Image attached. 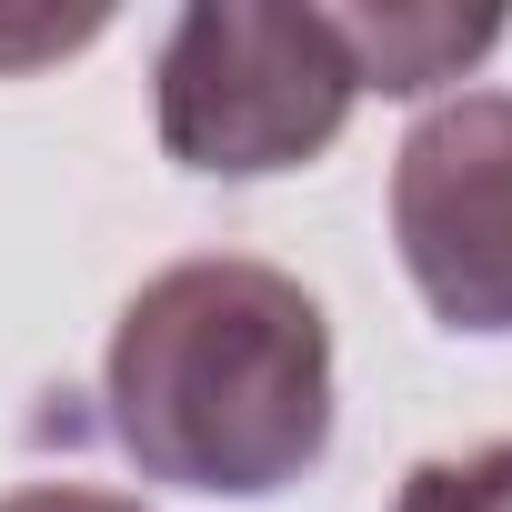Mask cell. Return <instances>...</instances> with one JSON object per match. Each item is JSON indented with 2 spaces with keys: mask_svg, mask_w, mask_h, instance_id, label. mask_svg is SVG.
I'll return each mask as SVG.
<instances>
[{
  "mask_svg": "<svg viewBox=\"0 0 512 512\" xmlns=\"http://www.w3.org/2000/svg\"><path fill=\"white\" fill-rule=\"evenodd\" d=\"M101 412L141 482L272 502L332 452V322L272 262H171L111 322Z\"/></svg>",
  "mask_w": 512,
  "mask_h": 512,
  "instance_id": "obj_1",
  "label": "cell"
},
{
  "mask_svg": "<svg viewBox=\"0 0 512 512\" xmlns=\"http://www.w3.org/2000/svg\"><path fill=\"white\" fill-rule=\"evenodd\" d=\"M362 101L342 11H262V0H201L171 21L151 111L161 151L201 181H272L342 141Z\"/></svg>",
  "mask_w": 512,
  "mask_h": 512,
  "instance_id": "obj_2",
  "label": "cell"
},
{
  "mask_svg": "<svg viewBox=\"0 0 512 512\" xmlns=\"http://www.w3.org/2000/svg\"><path fill=\"white\" fill-rule=\"evenodd\" d=\"M392 251L442 332H512V91H452L402 131Z\"/></svg>",
  "mask_w": 512,
  "mask_h": 512,
  "instance_id": "obj_3",
  "label": "cell"
},
{
  "mask_svg": "<svg viewBox=\"0 0 512 512\" xmlns=\"http://www.w3.org/2000/svg\"><path fill=\"white\" fill-rule=\"evenodd\" d=\"M342 41H352V71L362 91H392V101H422L442 81H462L492 41H502V11H412V0H392V11H342Z\"/></svg>",
  "mask_w": 512,
  "mask_h": 512,
  "instance_id": "obj_4",
  "label": "cell"
},
{
  "mask_svg": "<svg viewBox=\"0 0 512 512\" xmlns=\"http://www.w3.org/2000/svg\"><path fill=\"white\" fill-rule=\"evenodd\" d=\"M392 512H512V442L412 462L402 492H392Z\"/></svg>",
  "mask_w": 512,
  "mask_h": 512,
  "instance_id": "obj_5",
  "label": "cell"
},
{
  "mask_svg": "<svg viewBox=\"0 0 512 512\" xmlns=\"http://www.w3.org/2000/svg\"><path fill=\"white\" fill-rule=\"evenodd\" d=\"M111 11H0V71H41V61H71L81 41H101Z\"/></svg>",
  "mask_w": 512,
  "mask_h": 512,
  "instance_id": "obj_6",
  "label": "cell"
},
{
  "mask_svg": "<svg viewBox=\"0 0 512 512\" xmlns=\"http://www.w3.org/2000/svg\"><path fill=\"white\" fill-rule=\"evenodd\" d=\"M0 512H141V502L101 482H21V492H0Z\"/></svg>",
  "mask_w": 512,
  "mask_h": 512,
  "instance_id": "obj_7",
  "label": "cell"
}]
</instances>
